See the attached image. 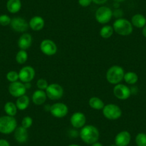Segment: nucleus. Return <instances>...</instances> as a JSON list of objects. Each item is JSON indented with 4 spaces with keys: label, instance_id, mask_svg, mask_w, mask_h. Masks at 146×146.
Wrapping results in <instances>:
<instances>
[{
    "label": "nucleus",
    "instance_id": "obj_24",
    "mask_svg": "<svg viewBox=\"0 0 146 146\" xmlns=\"http://www.w3.org/2000/svg\"><path fill=\"white\" fill-rule=\"evenodd\" d=\"M4 110H5L7 115L12 116V117H15L16 115L18 110L16 104L14 103L13 102H6L5 107H4Z\"/></svg>",
    "mask_w": 146,
    "mask_h": 146
},
{
    "label": "nucleus",
    "instance_id": "obj_29",
    "mask_svg": "<svg viewBox=\"0 0 146 146\" xmlns=\"http://www.w3.org/2000/svg\"><path fill=\"white\" fill-rule=\"evenodd\" d=\"M7 80L9 82H15L18 81V80H19V72L16 71H14V70H12V71L8 72L7 74Z\"/></svg>",
    "mask_w": 146,
    "mask_h": 146
},
{
    "label": "nucleus",
    "instance_id": "obj_21",
    "mask_svg": "<svg viewBox=\"0 0 146 146\" xmlns=\"http://www.w3.org/2000/svg\"><path fill=\"white\" fill-rule=\"evenodd\" d=\"M131 24L135 27H144L146 25V17L141 14H136L132 17Z\"/></svg>",
    "mask_w": 146,
    "mask_h": 146
},
{
    "label": "nucleus",
    "instance_id": "obj_36",
    "mask_svg": "<svg viewBox=\"0 0 146 146\" xmlns=\"http://www.w3.org/2000/svg\"><path fill=\"white\" fill-rule=\"evenodd\" d=\"M90 146H103L102 145V143H99V142H96V143H92V144H91Z\"/></svg>",
    "mask_w": 146,
    "mask_h": 146
},
{
    "label": "nucleus",
    "instance_id": "obj_32",
    "mask_svg": "<svg viewBox=\"0 0 146 146\" xmlns=\"http://www.w3.org/2000/svg\"><path fill=\"white\" fill-rule=\"evenodd\" d=\"M12 19L7 15H0V25L6 27L10 25Z\"/></svg>",
    "mask_w": 146,
    "mask_h": 146
},
{
    "label": "nucleus",
    "instance_id": "obj_17",
    "mask_svg": "<svg viewBox=\"0 0 146 146\" xmlns=\"http://www.w3.org/2000/svg\"><path fill=\"white\" fill-rule=\"evenodd\" d=\"M45 25L44 19L40 16H35L29 22V27L34 31H40Z\"/></svg>",
    "mask_w": 146,
    "mask_h": 146
},
{
    "label": "nucleus",
    "instance_id": "obj_31",
    "mask_svg": "<svg viewBox=\"0 0 146 146\" xmlns=\"http://www.w3.org/2000/svg\"><path fill=\"white\" fill-rule=\"evenodd\" d=\"M33 123V120L30 116H25L22 120V126L25 128L28 129L32 125Z\"/></svg>",
    "mask_w": 146,
    "mask_h": 146
},
{
    "label": "nucleus",
    "instance_id": "obj_6",
    "mask_svg": "<svg viewBox=\"0 0 146 146\" xmlns=\"http://www.w3.org/2000/svg\"><path fill=\"white\" fill-rule=\"evenodd\" d=\"M113 11L108 7H100L95 12V19L97 22L102 25H105L111 20L113 17Z\"/></svg>",
    "mask_w": 146,
    "mask_h": 146
},
{
    "label": "nucleus",
    "instance_id": "obj_11",
    "mask_svg": "<svg viewBox=\"0 0 146 146\" xmlns=\"http://www.w3.org/2000/svg\"><path fill=\"white\" fill-rule=\"evenodd\" d=\"M9 94L14 98H19V97L25 95L27 90L25 88V83L19 81L15 82H11L8 88Z\"/></svg>",
    "mask_w": 146,
    "mask_h": 146
},
{
    "label": "nucleus",
    "instance_id": "obj_33",
    "mask_svg": "<svg viewBox=\"0 0 146 146\" xmlns=\"http://www.w3.org/2000/svg\"><path fill=\"white\" fill-rule=\"evenodd\" d=\"M92 2V0H78V3L82 7H87L90 6Z\"/></svg>",
    "mask_w": 146,
    "mask_h": 146
},
{
    "label": "nucleus",
    "instance_id": "obj_2",
    "mask_svg": "<svg viewBox=\"0 0 146 146\" xmlns=\"http://www.w3.org/2000/svg\"><path fill=\"white\" fill-rule=\"evenodd\" d=\"M125 71L121 66L113 65L106 72V80L110 84L117 85L123 80Z\"/></svg>",
    "mask_w": 146,
    "mask_h": 146
},
{
    "label": "nucleus",
    "instance_id": "obj_3",
    "mask_svg": "<svg viewBox=\"0 0 146 146\" xmlns=\"http://www.w3.org/2000/svg\"><path fill=\"white\" fill-rule=\"evenodd\" d=\"M114 32L121 36H128L133 31V26L131 22L124 18H118L113 25Z\"/></svg>",
    "mask_w": 146,
    "mask_h": 146
},
{
    "label": "nucleus",
    "instance_id": "obj_25",
    "mask_svg": "<svg viewBox=\"0 0 146 146\" xmlns=\"http://www.w3.org/2000/svg\"><path fill=\"white\" fill-rule=\"evenodd\" d=\"M113 32L114 29L113 27L110 25H105L100 30V35L103 39H109L113 36Z\"/></svg>",
    "mask_w": 146,
    "mask_h": 146
},
{
    "label": "nucleus",
    "instance_id": "obj_34",
    "mask_svg": "<svg viewBox=\"0 0 146 146\" xmlns=\"http://www.w3.org/2000/svg\"><path fill=\"white\" fill-rule=\"evenodd\" d=\"M0 146H10V144L5 139H0Z\"/></svg>",
    "mask_w": 146,
    "mask_h": 146
},
{
    "label": "nucleus",
    "instance_id": "obj_18",
    "mask_svg": "<svg viewBox=\"0 0 146 146\" xmlns=\"http://www.w3.org/2000/svg\"><path fill=\"white\" fill-rule=\"evenodd\" d=\"M14 137L19 143H26L29 137L27 129L25 128L22 126L17 127L14 132Z\"/></svg>",
    "mask_w": 146,
    "mask_h": 146
},
{
    "label": "nucleus",
    "instance_id": "obj_26",
    "mask_svg": "<svg viewBox=\"0 0 146 146\" xmlns=\"http://www.w3.org/2000/svg\"><path fill=\"white\" fill-rule=\"evenodd\" d=\"M123 80L128 85H135L138 81V76L134 72H127L125 73Z\"/></svg>",
    "mask_w": 146,
    "mask_h": 146
},
{
    "label": "nucleus",
    "instance_id": "obj_20",
    "mask_svg": "<svg viewBox=\"0 0 146 146\" xmlns=\"http://www.w3.org/2000/svg\"><path fill=\"white\" fill-rule=\"evenodd\" d=\"M22 8L21 0H8L7 2V9L12 14H16L20 11Z\"/></svg>",
    "mask_w": 146,
    "mask_h": 146
},
{
    "label": "nucleus",
    "instance_id": "obj_19",
    "mask_svg": "<svg viewBox=\"0 0 146 146\" xmlns=\"http://www.w3.org/2000/svg\"><path fill=\"white\" fill-rule=\"evenodd\" d=\"M47 98V97L45 91L38 89L35 90L32 94V100L36 105H41L46 102Z\"/></svg>",
    "mask_w": 146,
    "mask_h": 146
},
{
    "label": "nucleus",
    "instance_id": "obj_12",
    "mask_svg": "<svg viewBox=\"0 0 146 146\" xmlns=\"http://www.w3.org/2000/svg\"><path fill=\"white\" fill-rule=\"evenodd\" d=\"M35 77V70L32 66H25L19 72V80L23 83L30 82Z\"/></svg>",
    "mask_w": 146,
    "mask_h": 146
},
{
    "label": "nucleus",
    "instance_id": "obj_28",
    "mask_svg": "<svg viewBox=\"0 0 146 146\" xmlns=\"http://www.w3.org/2000/svg\"><path fill=\"white\" fill-rule=\"evenodd\" d=\"M135 143L137 146H146L145 133H138L135 137Z\"/></svg>",
    "mask_w": 146,
    "mask_h": 146
},
{
    "label": "nucleus",
    "instance_id": "obj_40",
    "mask_svg": "<svg viewBox=\"0 0 146 146\" xmlns=\"http://www.w3.org/2000/svg\"><path fill=\"white\" fill-rule=\"evenodd\" d=\"M67 146H80V145H79L78 144H70Z\"/></svg>",
    "mask_w": 146,
    "mask_h": 146
},
{
    "label": "nucleus",
    "instance_id": "obj_41",
    "mask_svg": "<svg viewBox=\"0 0 146 146\" xmlns=\"http://www.w3.org/2000/svg\"><path fill=\"white\" fill-rule=\"evenodd\" d=\"M110 146H117V145H116L115 144H112V145H110Z\"/></svg>",
    "mask_w": 146,
    "mask_h": 146
},
{
    "label": "nucleus",
    "instance_id": "obj_23",
    "mask_svg": "<svg viewBox=\"0 0 146 146\" xmlns=\"http://www.w3.org/2000/svg\"><path fill=\"white\" fill-rule=\"evenodd\" d=\"M88 104L91 108L96 110H102L105 106V104H104L102 100L98 98V97H92L89 100Z\"/></svg>",
    "mask_w": 146,
    "mask_h": 146
},
{
    "label": "nucleus",
    "instance_id": "obj_27",
    "mask_svg": "<svg viewBox=\"0 0 146 146\" xmlns=\"http://www.w3.org/2000/svg\"><path fill=\"white\" fill-rule=\"evenodd\" d=\"M16 61L18 64H23L27 61L28 60V53L26 50H20L16 54Z\"/></svg>",
    "mask_w": 146,
    "mask_h": 146
},
{
    "label": "nucleus",
    "instance_id": "obj_35",
    "mask_svg": "<svg viewBox=\"0 0 146 146\" xmlns=\"http://www.w3.org/2000/svg\"><path fill=\"white\" fill-rule=\"evenodd\" d=\"M92 2L96 5H103V4H105L107 2H108V0H92Z\"/></svg>",
    "mask_w": 146,
    "mask_h": 146
},
{
    "label": "nucleus",
    "instance_id": "obj_15",
    "mask_svg": "<svg viewBox=\"0 0 146 146\" xmlns=\"http://www.w3.org/2000/svg\"><path fill=\"white\" fill-rule=\"evenodd\" d=\"M131 140V135L127 130H123L116 135L115 144L117 146H127Z\"/></svg>",
    "mask_w": 146,
    "mask_h": 146
},
{
    "label": "nucleus",
    "instance_id": "obj_9",
    "mask_svg": "<svg viewBox=\"0 0 146 146\" xmlns=\"http://www.w3.org/2000/svg\"><path fill=\"white\" fill-rule=\"evenodd\" d=\"M113 95L118 100H125L130 97L131 90L127 85L119 83L115 85L113 88Z\"/></svg>",
    "mask_w": 146,
    "mask_h": 146
},
{
    "label": "nucleus",
    "instance_id": "obj_14",
    "mask_svg": "<svg viewBox=\"0 0 146 146\" xmlns=\"http://www.w3.org/2000/svg\"><path fill=\"white\" fill-rule=\"evenodd\" d=\"M70 123L75 128H82L86 123V116L81 112H76L72 115L70 117Z\"/></svg>",
    "mask_w": 146,
    "mask_h": 146
},
{
    "label": "nucleus",
    "instance_id": "obj_16",
    "mask_svg": "<svg viewBox=\"0 0 146 146\" xmlns=\"http://www.w3.org/2000/svg\"><path fill=\"white\" fill-rule=\"evenodd\" d=\"M32 43V36L29 33H24L18 40V47L20 50H27L31 47Z\"/></svg>",
    "mask_w": 146,
    "mask_h": 146
},
{
    "label": "nucleus",
    "instance_id": "obj_5",
    "mask_svg": "<svg viewBox=\"0 0 146 146\" xmlns=\"http://www.w3.org/2000/svg\"><path fill=\"white\" fill-rule=\"evenodd\" d=\"M102 110L104 117L109 120H118L122 116L121 108L115 104L105 105Z\"/></svg>",
    "mask_w": 146,
    "mask_h": 146
},
{
    "label": "nucleus",
    "instance_id": "obj_7",
    "mask_svg": "<svg viewBox=\"0 0 146 146\" xmlns=\"http://www.w3.org/2000/svg\"><path fill=\"white\" fill-rule=\"evenodd\" d=\"M47 98L51 100H58L64 95V89L57 83H52L48 85L45 90Z\"/></svg>",
    "mask_w": 146,
    "mask_h": 146
},
{
    "label": "nucleus",
    "instance_id": "obj_4",
    "mask_svg": "<svg viewBox=\"0 0 146 146\" xmlns=\"http://www.w3.org/2000/svg\"><path fill=\"white\" fill-rule=\"evenodd\" d=\"M17 127V122L15 117L4 115L0 117V133L5 135L14 133Z\"/></svg>",
    "mask_w": 146,
    "mask_h": 146
},
{
    "label": "nucleus",
    "instance_id": "obj_38",
    "mask_svg": "<svg viewBox=\"0 0 146 146\" xmlns=\"http://www.w3.org/2000/svg\"><path fill=\"white\" fill-rule=\"evenodd\" d=\"M25 88H26L27 90L29 89V88H31V84H30V82H27V83H25Z\"/></svg>",
    "mask_w": 146,
    "mask_h": 146
},
{
    "label": "nucleus",
    "instance_id": "obj_13",
    "mask_svg": "<svg viewBox=\"0 0 146 146\" xmlns=\"http://www.w3.org/2000/svg\"><path fill=\"white\" fill-rule=\"evenodd\" d=\"M10 26L14 31L17 32H25L29 28V23L22 17H15L12 19Z\"/></svg>",
    "mask_w": 146,
    "mask_h": 146
},
{
    "label": "nucleus",
    "instance_id": "obj_1",
    "mask_svg": "<svg viewBox=\"0 0 146 146\" xmlns=\"http://www.w3.org/2000/svg\"><path fill=\"white\" fill-rule=\"evenodd\" d=\"M79 135L81 140L89 145L98 142L100 137L99 130L92 125H87L82 127Z\"/></svg>",
    "mask_w": 146,
    "mask_h": 146
},
{
    "label": "nucleus",
    "instance_id": "obj_37",
    "mask_svg": "<svg viewBox=\"0 0 146 146\" xmlns=\"http://www.w3.org/2000/svg\"><path fill=\"white\" fill-rule=\"evenodd\" d=\"M142 33H143V35L146 38V25L143 27V30H142Z\"/></svg>",
    "mask_w": 146,
    "mask_h": 146
},
{
    "label": "nucleus",
    "instance_id": "obj_39",
    "mask_svg": "<svg viewBox=\"0 0 146 146\" xmlns=\"http://www.w3.org/2000/svg\"><path fill=\"white\" fill-rule=\"evenodd\" d=\"M115 2H124L125 0H114Z\"/></svg>",
    "mask_w": 146,
    "mask_h": 146
},
{
    "label": "nucleus",
    "instance_id": "obj_22",
    "mask_svg": "<svg viewBox=\"0 0 146 146\" xmlns=\"http://www.w3.org/2000/svg\"><path fill=\"white\" fill-rule=\"evenodd\" d=\"M30 103V100L28 96L26 95H22V96L17 98L16 101L17 108L19 110H25L27 109Z\"/></svg>",
    "mask_w": 146,
    "mask_h": 146
},
{
    "label": "nucleus",
    "instance_id": "obj_10",
    "mask_svg": "<svg viewBox=\"0 0 146 146\" xmlns=\"http://www.w3.org/2000/svg\"><path fill=\"white\" fill-rule=\"evenodd\" d=\"M40 50L47 56H53L57 53V46L54 41L49 39L42 40L40 43Z\"/></svg>",
    "mask_w": 146,
    "mask_h": 146
},
{
    "label": "nucleus",
    "instance_id": "obj_30",
    "mask_svg": "<svg viewBox=\"0 0 146 146\" xmlns=\"http://www.w3.org/2000/svg\"><path fill=\"white\" fill-rule=\"evenodd\" d=\"M36 87L39 90H46V89L48 87L49 84L47 82V81L45 79H43V78H40L38 80L36 81Z\"/></svg>",
    "mask_w": 146,
    "mask_h": 146
},
{
    "label": "nucleus",
    "instance_id": "obj_8",
    "mask_svg": "<svg viewBox=\"0 0 146 146\" xmlns=\"http://www.w3.org/2000/svg\"><path fill=\"white\" fill-rule=\"evenodd\" d=\"M50 112L53 117L56 118H62L65 117L69 112L68 107L62 102H56L50 106Z\"/></svg>",
    "mask_w": 146,
    "mask_h": 146
}]
</instances>
